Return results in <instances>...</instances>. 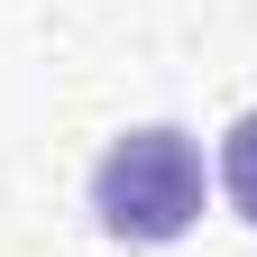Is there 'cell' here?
I'll list each match as a JSON object with an SVG mask.
<instances>
[{"label":"cell","instance_id":"cell-2","mask_svg":"<svg viewBox=\"0 0 257 257\" xmlns=\"http://www.w3.org/2000/svg\"><path fill=\"white\" fill-rule=\"evenodd\" d=\"M220 193H230V202H239V220L257 230V110L230 128V138H220Z\"/></svg>","mask_w":257,"mask_h":257},{"label":"cell","instance_id":"cell-1","mask_svg":"<svg viewBox=\"0 0 257 257\" xmlns=\"http://www.w3.org/2000/svg\"><path fill=\"white\" fill-rule=\"evenodd\" d=\"M92 211H101L110 239H138V248H166L202 220V147L184 138L175 119H147V128H119L92 166Z\"/></svg>","mask_w":257,"mask_h":257}]
</instances>
